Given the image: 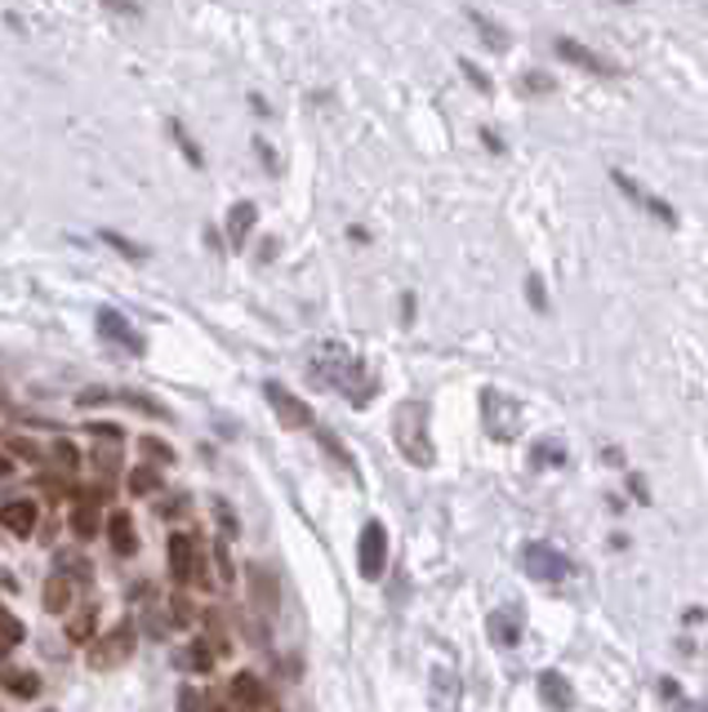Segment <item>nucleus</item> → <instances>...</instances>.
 I'll return each mask as SVG.
<instances>
[{"mask_svg":"<svg viewBox=\"0 0 708 712\" xmlns=\"http://www.w3.org/2000/svg\"><path fill=\"white\" fill-rule=\"evenodd\" d=\"M655 690H659V699H664V703H668L672 712H708L704 703L686 699V690H681V685H677L672 677H659V681H655Z\"/></svg>","mask_w":708,"mask_h":712,"instance_id":"6ab92c4d","label":"nucleus"},{"mask_svg":"<svg viewBox=\"0 0 708 712\" xmlns=\"http://www.w3.org/2000/svg\"><path fill=\"white\" fill-rule=\"evenodd\" d=\"M121 401H125V406H134V410H143V415H156V419H165V406H161V401H152V397H139V393H121Z\"/></svg>","mask_w":708,"mask_h":712,"instance_id":"7c9ffc66","label":"nucleus"},{"mask_svg":"<svg viewBox=\"0 0 708 712\" xmlns=\"http://www.w3.org/2000/svg\"><path fill=\"white\" fill-rule=\"evenodd\" d=\"M468 19L477 23V32H482V41H486L490 50H499V54L508 50V37H504V28H499V23H490V19L482 14V10H468Z\"/></svg>","mask_w":708,"mask_h":712,"instance_id":"412c9836","label":"nucleus"},{"mask_svg":"<svg viewBox=\"0 0 708 712\" xmlns=\"http://www.w3.org/2000/svg\"><path fill=\"white\" fill-rule=\"evenodd\" d=\"M170 614H174V623H188L192 619V601L188 597H170Z\"/></svg>","mask_w":708,"mask_h":712,"instance_id":"ea45409f","label":"nucleus"},{"mask_svg":"<svg viewBox=\"0 0 708 712\" xmlns=\"http://www.w3.org/2000/svg\"><path fill=\"white\" fill-rule=\"evenodd\" d=\"M459 68H464V77H468V81H473V85H477V90H482V94H490V77H482V68H473V63H468V59H464V63H459Z\"/></svg>","mask_w":708,"mask_h":712,"instance_id":"4c0bfd02","label":"nucleus"},{"mask_svg":"<svg viewBox=\"0 0 708 712\" xmlns=\"http://www.w3.org/2000/svg\"><path fill=\"white\" fill-rule=\"evenodd\" d=\"M14 450H19V455H28V459H37V446H32V441H23V437L14 441Z\"/></svg>","mask_w":708,"mask_h":712,"instance_id":"09e8293b","label":"nucleus"},{"mask_svg":"<svg viewBox=\"0 0 708 712\" xmlns=\"http://www.w3.org/2000/svg\"><path fill=\"white\" fill-rule=\"evenodd\" d=\"M99 334H103L108 343H121V347H125V352H134V356L143 352V334H139L121 312H112V307H103V312H99Z\"/></svg>","mask_w":708,"mask_h":712,"instance_id":"ddd939ff","label":"nucleus"},{"mask_svg":"<svg viewBox=\"0 0 708 712\" xmlns=\"http://www.w3.org/2000/svg\"><path fill=\"white\" fill-rule=\"evenodd\" d=\"M10 468H14L10 459H0V477H10Z\"/></svg>","mask_w":708,"mask_h":712,"instance_id":"3c124183","label":"nucleus"},{"mask_svg":"<svg viewBox=\"0 0 708 712\" xmlns=\"http://www.w3.org/2000/svg\"><path fill=\"white\" fill-rule=\"evenodd\" d=\"M263 397H267V406L276 410V419H281V428H290V433H299V428H312V410H307V401H299L285 384H263Z\"/></svg>","mask_w":708,"mask_h":712,"instance_id":"6e6552de","label":"nucleus"},{"mask_svg":"<svg viewBox=\"0 0 708 712\" xmlns=\"http://www.w3.org/2000/svg\"><path fill=\"white\" fill-rule=\"evenodd\" d=\"M517 90H522V94H553L557 81H553L548 72H526V77L517 81Z\"/></svg>","mask_w":708,"mask_h":712,"instance_id":"bb28decb","label":"nucleus"},{"mask_svg":"<svg viewBox=\"0 0 708 712\" xmlns=\"http://www.w3.org/2000/svg\"><path fill=\"white\" fill-rule=\"evenodd\" d=\"M393 437L397 450L415 464V468H433V437H428V401H402L393 415Z\"/></svg>","mask_w":708,"mask_h":712,"instance_id":"f03ea898","label":"nucleus"},{"mask_svg":"<svg viewBox=\"0 0 708 712\" xmlns=\"http://www.w3.org/2000/svg\"><path fill=\"white\" fill-rule=\"evenodd\" d=\"M103 241L117 250V254H125V258H148V250H139V245H130L125 236H117V232H103Z\"/></svg>","mask_w":708,"mask_h":712,"instance_id":"72a5a7b5","label":"nucleus"},{"mask_svg":"<svg viewBox=\"0 0 708 712\" xmlns=\"http://www.w3.org/2000/svg\"><path fill=\"white\" fill-rule=\"evenodd\" d=\"M68 570H72V574H77V579H90V566H85V561H81V557H68Z\"/></svg>","mask_w":708,"mask_h":712,"instance_id":"a18cd8bd","label":"nucleus"},{"mask_svg":"<svg viewBox=\"0 0 708 712\" xmlns=\"http://www.w3.org/2000/svg\"><path fill=\"white\" fill-rule=\"evenodd\" d=\"M526 298L535 312H548V289H544V276H526Z\"/></svg>","mask_w":708,"mask_h":712,"instance_id":"c756f323","label":"nucleus"},{"mask_svg":"<svg viewBox=\"0 0 708 712\" xmlns=\"http://www.w3.org/2000/svg\"><path fill=\"white\" fill-rule=\"evenodd\" d=\"M139 450H143V455H152V464H170V459H174V450H170L165 441H156V437H143V441H139Z\"/></svg>","mask_w":708,"mask_h":712,"instance_id":"2f4dec72","label":"nucleus"},{"mask_svg":"<svg viewBox=\"0 0 708 712\" xmlns=\"http://www.w3.org/2000/svg\"><path fill=\"white\" fill-rule=\"evenodd\" d=\"M522 628H526L522 606H499V610L486 614V632H490V641H495L499 650H513V645L522 641Z\"/></svg>","mask_w":708,"mask_h":712,"instance_id":"9d476101","label":"nucleus"},{"mask_svg":"<svg viewBox=\"0 0 708 712\" xmlns=\"http://www.w3.org/2000/svg\"><path fill=\"white\" fill-rule=\"evenodd\" d=\"M54 459H59V468H63V472H72V468L81 464V455H77V446H72V441H59V446H54Z\"/></svg>","mask_w":708,"mask_h":712,"instance_id":"f704fd0d","label":"nucleus"},{"mask_svg":"<svg viewBox=\"0 0 708 712\" xmlns=\"http://www.w3.org/2000/svg\"><path fill=\"white\" fill-rule=\"evenodd\" d=\"M566 464H570V455H566V446H562V441L544 437V441H535V446H530V468H535V472H548V468H566Z\"/></svg>","mask_w":708,"mask_h":712,"instance_id":"dca6fc26","label":"nucleus"},{"mask_svg":"<svg viewBox=\"0 0 708 712\" xmlns=\"http://www.w3.org/2000/svg\"><path fill=\"white\" fill-rule=\"evenodd\" d=\"M307 375L321 384V388H330V393H343L352 406H366L371 397H375V379L366 375V366H362V356L352 352L347 343H312L307 347Z\"/></svg>","mask_w":708,"mask_h":712,"instance_id":"f257e3e1","label":"nucleus"},{"mask_svg":"<svg viewBox=\"0 0 708 712\" xmlns=\"http://www.w3.org/2000/svg\"><path fill=\"white\" fill-rule=\"evenodd\" d=\"M628 495H633V504H650V486H646L637 472L628 477Z\"/></svg>","mask_w":708,"mask_h":712,"instance_id":"58836bf2","label":"nucleus"},{"mask_svg":"<svg viewBox=\"0 0 708 712\" xmlns=\"http://www.w3.org/2000/svg\"><path fill=\"white\" fill-rule=\"evenodd\" d=\"M0 526H6L10 535L28 539L37 530V504L32 499H14V504H0Z\"/></svg>","mask_w":708,"mask_h":712,"instance_id":"4468645a","label":"nucleus"},{"mask_svg":"<svg viewBox=\"0 0 708 712\" xmlns=\"http://www.w3.org/2000/svg\"><path fill=\"white\" fill-rule=\"evenodd\" d=\"M357 566H362V579H380L384 574V566H388V530H384V521H366L362 526Z\"/></svg>","mask_w":708,"mask_h":712,"instance_id":"423d86ee","label":"nucleus"},{"mask_svg":"<svg viewBox=\"0 0 708 712\" xmlns=\"http://www.w3.org/2000/svg\"><path fill=\"white\" fill-rule=\"evenodd\" d=\"M254 218H259V210H254L250 201H236V205H232V214H227V241H232L236 250H241L245 236L254 232Z\"/></svg>","mask_w":708,"mask_h":712,"instance_id":"f3484780","label":"nucleus"},{"mask_svg":"<svg viewBox=\"0 0 708 712\" xmlns=\"http://www.w3.org/2000/svg\"><path fill=\"white\" fill-rule=\"evenodd\" d=\"M72 530H77V539H94V535L103 530V521H99V508H85V504H81V508L72 512Z\"/></svg>","mask_w":708,"mask_h":712,"instance_id":"393cba45","label":"nucleus"},{"mask_svg":"<svg viewBox=\"0 0 708 712\" xmlns=\"http://www.w3.org/2000/svg\"><path fill=\"white\" fill-rule=\"evenodd\" d=\"M94 468H99L103 477H112V472H117V455H112V450H94Z\"/></svg>","mask_w":708,"mask_h":712,"instance_id":"a19ab883","label":"nucleus"},{"mask_svg":"<svg viewBox=\"0 0 708 712\" xmlns=\"http://www.w3.org/2000/svg\"><path fill=\"white\" fill-rule=\"evenodd\" d=\"M601 459H606L610 468H624V450H619V446H610V450H601Z\"/></svg>","mask_w":708,"mask_h":712,"instance_id":"c03bdc74","label":"nucleus"},{"mask_svg":"<svg viewBox=\"0 0 708 712\" xmlns=\"http://www.w3.org/2000/svg\"><path fill=\"white\" fill-rule=\"evenodd\" d=\"M250 583H254L259 606H263V610H276V583H267V574H263V570H250Z\"/></svg>","mask_w":708,"mask_h":712,"instance_id":"cd10ccee","label":"nucleus"},{"mask_svg":"<svg viewBox=\"0 0 708 712\" xmlns=\"http://www.w3.org/2000/svg\"><path fill=\"white\" fill-rule=\"evenodd\" d=\"M535 690H539V699H544L548 712H570V708H575V690H570V681H566L557 668H544V672L535 677Z\"/></svg>","mask_w":708,"mask_h":712,"instance_id":"f8f14e48","label":"nucleus"},{"mask_svg":"<svg viewBox=\"0 0 708 712\" xmlns=\"http://www.w3.org/2000/svg\"><path fill=\"white\" fill-rule=\"evenodd\" d=\"M232 694H236L241 703H250V708H259V703H263V685H259V677H254V672H236V677H232Z\"/></svg>","mask_w":708,"mask_h":712,"instance_id":"5701e85b","label":"nucleus"},{"mask_svg":"<svg viewBox=\"0 0 708 712\" xmlns=\"http://www.w3.org/2000/svg\"><path fill=\"white\" fill-rule=\"evenodd\" d=\"M214 512H219V521H223V535H236V521H232L227 504H214Z\"/></svg>","mask_w":708,"mask_h":712,"instance_id":"79ce46f5","label":"nucleus"},{"mask_svg":"<svg viewBox=\"0 0 708 712\" xmlns=\"http://www.w3.org/2000/svg\"><path fill=\"white\" fill-rule=\"evenodd\" d=\"M94 623H99V606L90 601V606H85V610H81V614H77L72 623H68V637H72V641H90Z\"/></svg>","mask_w":708,"mask_h":712,"instance_id":"a878e982","label":"nucleus"},{"mask_svg":"<svg viewBox=\"0 0 708 712\" xmlns=\"http://www.w3.org/2000/svg\"><path fill=\"white\" fill-rule=\"evenodd\" d=\"M610 183H615V187H619V192H624V196H628L633 205H641V210H646L650 218H659L664 227H677V210H672V205H668L664 196L646 192V187H641V183H633V179H628L624 170H610Z\"/></svg>","mask_w":708,"mask_h":712,"instance_id":"0eeeda50","label":"nucleus"},{"mask_svg":"<svg viewBox=\"0 0 708 712\" xmlns=\"http://www.w3.org/2000/svg\"><path fill=\"white\" fill-rule=\"evenodd\" d=\"M553 54L566 59V63H575V68H584V72H593V77H624V68H615L606 54H597V50L570 41V37H557V41H553Z\"/></svg>","mask_w":708,"mask_h":712,"instance_id":"1a4fd4ad","label":"nucleus"},{"mask_svg":"<svg viewBox=\"0 0 708 712\" xmlns=\"http://www.w3.org/2000/svg\"><path fill=\"white\" fill-rule=\"evenodd\" d=\"M0 637H6L10 645H19V641H23V623H19L10 610H0Z\"/></svg>","mask_w":708,"mask_h":712,"instance_id":"473e14b6","label":"nucleus"},{"mask_svg":"<svg viewBox=\"0 0 708 712\" xmlns=\"http://www.w3.org/2000/svg\"><path fill=\"white\" fill-rule=\"evenodd\" d=\"M6 654H10V641H6V637H0V663H6Z\"/></svg>","mask_w":708,"mask_h":712,"instance_id":"8fccbe9b","label":"nucleus"},{"mask_svg":"<svg viewBox=\"0 0 708 712\" xmlns=\"http://www.w3.org/2000/svg\"><path fill=\"white\" fill-rule=\"evenodd\" d=\"M152 490H161V477L152 468H134L130 472V495H152Z\"/></svg>","mask_w":708,"mask_h":712,"instance_id":"c85d7f7f","label":"nucleus"},{"mask_svg":"<svg viewBox=\"0 0 708 712\" xmlns=\"http://www.w3.org/2000/svg\"><path fill=\"white\" fill-rule=\"evenodd\" d=\"M482 139H486V148H490V152H504V143H499V134H495V130H482Z\"/></svg>","mask_w":708,"mask_h":712,"instance_id":"49530a36","label":"nucleus"},{"mask_svg":"<svg viewBox=\"0 0 708 712\" xmlns=\"http://www.w3.org/2000/svg\"><path fill=\"white\" fill-rule=\"evenodd\" d=\"M179 712H201V690H196V685H183V690H179Z\"/></svg>","mask_w":708,"mask_h":712,"instance_id":"e433bc0d","label":"nucleus"},{"mask_svg":"<svg viewBox=\"0 0 708 712\" xmlns=\"http://www.w3.org/2000/svg\"><path fill=\"white\" fill-rule=\"evenodd\" d=\"M72 606V583L63 579V574H54L50 583H45V610H54V614H63Z\"/></svg>","mask_w":708,"mask_h":712,"instance_id":"4be33fe9","label":"nucleus"},{"mask_svg":"<svg viewBox=\"0 0 708 712\" xmlns=\"http://www.w3.org/2000/svg\"><path fill=\"white\" fill-rule=\"evenodd\" d=\"M522 570H526L530 579H539V583H566V579L575 574V561H570L562 548L535 539V543L522 548Z\"/></svg>","mask_w":708,"mask_h":712,"instance_id":"20e7f679","label":"nucleus"},{"mask_svg":"<svg viewBox=\"0 0 708 712\" xmlns=\"http://www.w3.org/2000/svg\"><path fill=\"white\" fill-rule=\"evenodd\" d=\"M433 708L437 712H459V677L451 668L433 672Z\"/></svg>","mask_w":708,"mask_h":712,"instance_id":"2eb2a0df","label":"nucleus"},{"mask_svg":"<svg viewBox=\"0 0 708 712\" xmlns=\"http://www.w3.org/2000/svg\"><path fill=\"white\" fill-rule=\"evenodd\" d=\"M402 312H406V316H402V321H406V325H411V321H415V294H406V298H402Z\"/></svg>","mask_w":708,"mask_h":712,"instance_id":"de8ad7c7","label":"nucleus"},{"mask_svg":"<svg viewBox=\"0 0 708 712\" xmlns=\"http://www.w3.org/2000/svg\"><path fill=\"white\" fill-rule=\"evenodd\" d=\"M108 539H112V548H117L121 557H130V552L139 548V539H134V521H130V512H112V521H108Z\"/></svg>","mask_w":708,"mask_h":712,"instance_id":"a211bd4d","label":"nucleus"},{"mask_svg":"<svg viewBox=\"0 0 708 712\" xmlns=\"http://www.w3.org/2000/svg\"><path fill=\"white\" fill-rule=\"evenodd\" d=\"M170 574H174L179 583H188V579H205V570H201V552H196V543H192L188 535H170Z\"/></svg>","mask_w":708,"mask_h":712,"instance_id":"9b49d317","label":"nucleus"},{"mask_svg":"<svg viewBox=\"0 0 708 712\" xmlns=\"http://www.w3.org/2000/svg\"><path fill=\"white\" fill-rule=\"evenodd\" d=\"M90 433H99V437H108V441L121 437V428H112V424H90Z\"/></svg>","mask_w":708,"mask_h":712,"instance_id":"37998d69","label":"nucleus"},{"mask_svg":"<svg viewBox=\"0 0 708 712\" xmlns=\"http://www.w3.org/2000/svg\"><path fill=\"white\" fill-rule=\"evenodd\" d=\"M134 641H139V632H134V623H121V628H112L108 637H99L94 645H90V668L94 672H108V668H121L130 654H134Z\"/></svg>","mask_w":708,"mask_h":712,"instance_id":"39448f33","label":"nucleus"},{"mask_svg":"<svg viewBox=\"0 0 708 712\" xmlns=\"http://www.w3.org/2000/svg\"><path fill=\"white\" fill-rule=\"evenodd\" d=\"M0 681H6L14 694H23V699H32V694H41V681L32 677V672H19V668H6L0 672Z\"/></svg>","mask_w":708,"mask_h":712,"instance_id":"b1692460","label":"nucleus"},{"mask_svg":"<svg viewBox=\"0 0 708 712\" xmlns=\"http://www.w3.org/2000/svg\"><path fill=\"white\" fill-rule=\"evenodd\" d=\"M170 134H174V143H179V148H183V152H188V161H192V165H201V152H196V148H192V139H188V134H183V125H179V121H170Z\"/></svg>","mask_w":708,"mask_h":712,"instance_id":"c9c22d12","label":"nucleus"},{"mask_svg":"<svg viewBox=\"0 0 708 712\" xmlns=\"http://www.w3.org/2000/svg\"><path fill=\"white\" fill-rule=\"evenodd\" d=\"M316 441H321V446L330 450V459H334V464H338V468H343V472H347L352 481H362V472H357V464H352V455H347V446H338V437H334L330 428H316Z\"/></svg>","mask_w":708,"mask_h":712,"instance_id":"aec40b11","label":"nucleus"},{"mask_svg":"<svg viewBox=\"0 0 708 712\" xmlns=\"http://www.w3.org/2000/svg\"><path fill=\"white\" fill-rule=\"evenodd\" d=\"M482 424H486V433H490L495 441H517V433H522V406H517L508 393L486 388V393H482Z\"/></svg>","mask_w":708,"mask_h":712,"instance_id":"7ed1b4c3","label":"nucleus"}]
</instances>
